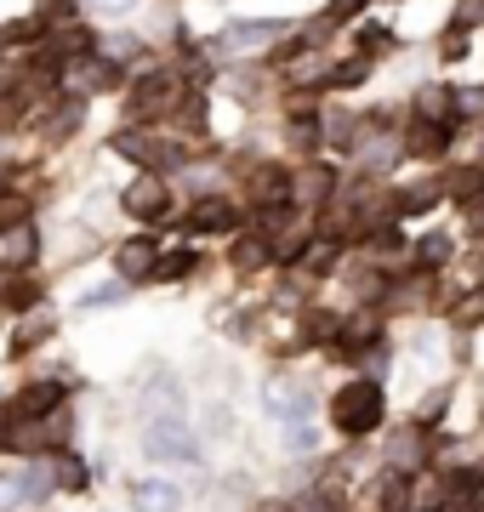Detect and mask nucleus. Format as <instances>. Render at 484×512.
Wrapping results in <instances>:
<instances>
[{
    "label": "nucleus",
    "mask_w": 484,
    "mask_h": 512,
    "mask_svg": "<svg viewBox=\"0 0 484 512\" xmlns=\"http://www.w3.org/2000/svg\"><path fill=\"white\" fill-rule=\"evenodd\" d=\"M29 222V200H0V228H23Z\"/></svg>",
    "instance_id": "nucleus-23"
},
{
    "label": "nucleus",
    "mask_w": 484,
    "mask_h": 512,
    "mask_svg": "<svg viewBox=\"0 0 484 512\" xmlns=\"http://www.w3.org/2000/svg\"><path fill=\"white\" fill-rule=\"evenodd\" d=\"M359 46H371V52H382V46H388V29H359Z\"/></svg>",
    "instance_id": "nucleus-30"
},
{
    "label": "nucleus",
    "mask_w": 484,
    "mask_h": 512,
    "mask_svg": "<svg viewBox=\"0 0 484 512\" xmlns=\"http://www.w3.org/2000/svg\"><path fill=\"white\" fill-rule=\"evenodd\" d=\"M382 410H388V404H382V387L376 382H348L331 399V421L342 427V433H354V439L359 433H371L376 421H382Z\"/></svg>",
    "instance_id": "nucleus-1"
},
{
    "label": "nucleus",
    "mask_w": 484,
    "mask_h": 512,
    "mask_svg": "<svg viewBox=\"0 0 484 512\" xmlns=\"http://www.w3.org/2000/svg\"><path fill=\"white\" fill-rule=\"evenodd\" d=\"M35 251H40V239H35V228H29V222L0 239V262H6V268H29V262H35Z\"/></svg>",
    "instance_id": "nucleus-11"
},
{
    "label": "nucleus",
    "mask_w": 484,
    "mask_h": 512,
    "mask_svg": "<svg viewBox=\"0 0 484 512\" xmlns=\"http://www.w3.org/2000/svg\"><path fill=\"white\" fill-rule=\"evenodd\" d=\"M114 154L143 160V165H171V160H177V148L160 143V137H143V131H120V137H114Z\"/></svg>",
    "instance_id": "nucleus-7"
},
{
    "label": "nucleus",
    "mask_w": 484,
    "mask_h": 512,
    "mask_svg": "<svg viewBox=\"0 0 484 512\" xmlns=\"http://www.w3.org/2000/svg\"><path fill=\"white\" fill-rule=\"evenodd\" d=\"M234 262H240V268H262V262H268V239H240Z\"/></svg>",
    "instance_id": "nucleus-21"
},
{
    "label": "nucleus",
    "mask_w": 484,
    "mask_h": 512,
    "mask_svg": "<svg viewBox=\"0 0 484 512\" xmlns=\"http://www.w3.org/2000/svg\"><path fill=\"white\" fill-rule=\"evenodd\" d=\"M422 262H428V268H433V262H445V239H439V234L422 239Z\"/></svg>",
    "instance_id": "nucleus-28"
},
{
    "label": "nucleus",
    "mask_w": 484,
    "mask_h": 512,
    "mask_svg": "<svg viewBox=\"0 0 484 512\" xmlns=\"http://www.w3.org/2000/svg\"><path fill=\"white\" fill-rule=\"evenodd\" d=\"M280 29L285 23H274V18H245V23H228V46L234 52H257V46H268V40H280Z\"/></svg>",
    "instance_id": "nucleus-9"
},
{
    "label": "nucleus",
    "mask_w": 484,
    "mask_h": 512,
    "mask_svg": "<svg viewBox=\"0 0 484 512\" xmlns=\"http://www.w3.org/2000/svg\"><path fill=\"white\" fill-rule=\"evenodd\" d=\"M291 188V171H257V200H280Z\"/></svg>",
    "instance_id": "nucleus-19"
},
{
    "label": "nucleus",
    "mask_w": 484,
    "mask_h": 512,
    "mask_svg": "<svg viewBox=\"0 0 484 512\" xmlns=\"http://www.w3.org/2000/svg\"><path fill=\"white\" fill-rule=\"evenodd\" d=\"M143 450H149L154 461H200V444H194V433H188L177 416L149 421V433H143Z\"/></svg>",
    "instance_id": "nucleus-2"
},
{
    "label": "nucleus",
    "mask_w": 484,
    "mask_h": 512,
    "mask_svg": "<svg viewBox=\"0 0 484 512\" xmlns=\"http://www.w3.org/2000/svg\"><path fill=\"white\" fill-rule=\"evenodd\" d=\"M120 205H126L137 222H166L171 194H166V183H160V171H143V177H137L126 194H120Z\"/></svg>",
    "instance_id": "nucleus-3"
},
{
    "label": "nucleus",
    "mask_w": 484,
    "mask_h": 512,
    "mask_svg": "<svg viewBox=\"0 0 484 512\" xmlns=\"http://www.w3.org/2000/svg\"><path fill=\"white\" fill-rule=\"evenodd\" d=\"M484 188V165H467L462 177H456V183H450V194H456V200H473V194H479Z\"/></svg>",
    "instance_id": "nucleus-20"
},
{
    "label": "nucleus",
    "mask_w": 484,
    "mask_h": 512,
    "mask_svg": "<svg viewBox=\"0 0 484 512\" xmlns=\"http://www.w3.org/2000/svg\"><path fill=\"white\" fill-rule=\"evenodd\" d=\"M46 495H52V473H46L40 461L12 478V501H46Z\"/></svg>",
    "instance_id": "nucleus-13"
},
{
    "label": "nucleus",
    "mask_w": 484,
    "mask_h": 512,
    "mask_svg": "<svg viewBox=\"0 0 484 512\" xmlns=\"http://www.w3.org/2000/svg\"><path fill=\"white\" fill-rule=\"evenodd\" d=\"M80 0H35V23H57V18H69Z\"/></svg>",
    "instance_id": "nucleus-22"
},
{
    "label": "nucleus",
    "mask_w": 484,
    "mask_h": 512,
    "mask_svg": "<svg viewBox=\"0 0 484 512\" xmlns=\"http://www.w3.org/2000/svg\"><path fill=\"white\" fill-rule=\"evenodd\" d=\"M439 143H445V131H416V137H410V148H416V154H433V148H439Z\"/></svg>",
    "instance_id": "nucleus-26"
},
{
    "label": "nucleus",
    "mask_w": 484,
    "mask_h": 512,
    "mask_svg": "<svg viewBox=\"0 0 484 512\" xmlns=\"http://www.w3.org/2000/svg\"><path fill=\"white\" fill-rule=\"evenodd\" d=\"M308 262H314L319 274H325V268L336 262V245H314V251H308Z\"/></svg>",
    "instance_id": "nucleus-29"
},
{
    "label": "nucleus",
    "mask_w": 484,
    "mask_h": 512,
    "mask_svg": "<svg viewBox=\"0 0 484 512\" xmlns=\"http://www.w3.org/2000/svg\"><path fill=\"white\" fill-rule=\"evenodd\" d=\"M331 80H336V86H359V80H365V63H342Z\"/></svg>",
    "instance_id": "nucleus-27"
},
{
    "label": "nucleus",
    "mask_w": 484,
    "mask_h": 512,
    "mask_svg": "<svg viewBox=\"0 0 484 512\" xmlns=\"http://www.w3.org/2000/svg\"><path fill=\"white\" fill-rule=\"evenodd\" d=\"M97 12H120V6H131V0H92Z\"/></svg>",
    "instance_id": "nucleus-33"
},
{
    "label": "nucleus",
    "mask_w": 484,
    "mask_h": 512,
    "mask_svg": "<svg viewBox=\"0 0 484 512\" xmlns=\"http://www.w3.org/2000/svg\"><path fill=\"white\" fill-rule=\"evenodd\" d=\"M234 222H240V211H234L228 200H200L194 217H188V228H194V234H223V228H234Z\"/></svg>",
    "instance_id": "nucleus-10"
},
{
    "label": "nucleus",
    "mask_w": 484,
    "mask_h": 512,
    "mask_svg": "<svg viewBox=\"0 0 484 512\" xmlns=\"http://www.w3.org/2000/svg\"><path fill=\"white\" fill-rule=\"evenodd\" d=\"M467 52V35H462V29H450V35H445V57H462Z\"/></svg>",
    "instance_id": "nucleus-31"
},
{
    "label": "nucleus",
    "mask_w": 484,
    "mask_h": 512,
    "mask_svg": "<svg viewBox=\"0 0 484 512\" xmlns=\"http://www.w3.org/2000/svg\"><path fill=\"white\" fill-rule=\"evenodd\" d=\"M171 97H177V80H171V74H143V80H137V92H131V120L166 109Z\"/></svg>",
    "instance_id": "nucleus-8"
},
{
    "label": "nucleus",
    "mask_w": 484,
    "mask_h": 512,
    "mask_svg": "<svg viewBox=\"0 0 484 512\" xmlns=\"http://www.w3.org/2000/svg\"><path fill=\"white\" fill-rule=\"evenodd\" d=\"M194 274V251H171L166 262H154V279H183Z\"/></svg>",
    "instance_id": "nucleus-17"
},
{
    "label": "nucleus",
    "mask_w": 484,
    "mask_h": 512,
    "mask_svg": "<svg viewBox=\"0 0 484 512\" xmlns=\"http://www.w3.org/2000/svg\"><path fill=\"white\" fill-rule=\"evenodd\" d=\"M86 484H92V473H86V461H80V456H63V461L52 467V490H69V495H75V490H86Z\"/></svg>",
    "instance_id": "nucleus-15"
},
{
    "label": "nucleus",
    "mask_w": 484,
    "mask_h": 512,
    "mask_svg": "<svg viewBox=\"0 0 484 512\" xmlns=\"http://www.w3.org/2000/svg\"><path fill=\"white\" fill-rule=\"evenodd\" d=\"M359 6H365V0H331V18H354Z\"/></svg>",
    "instance_id": "nucleus-32"
},
{
    "label": "nucleus",
    "mask_w": 484,
    "mask_h": 512,
    "mask_svg": "<svg viewBox=\"0 0 484 512\" xmlns=\"http://www.w3.org/2000/svg\"><path fill=\"white\" fill-rule=\"evenodd\" d=\"M0 308H18V313L40 308V285L35 279H6V285H0Z\"/></svg>",
    "instance_id": "nucleus-14"
},
{
    "label": "nucleus",
    "mask_w": 484,
    "mask_h": 512,
    "mask_svg": "<svg viewBox=\"0 0 484 512\" xmlns=\"http://www.w3.org/2000/svg\"><path fill=\"white\" fill-rule=\"evenodd\" d=\"M268 410H274L280 421H291V427H297V421L314 410V399H308V387H274V393H268Z\"/></svg>",
    "instance_id": "nucleus-12"
},
{
    "label": "nucleus",
    "mask_w": 484,
    "mask_h": 512,
    "mask_svg": "<svg viewBox=\"0 0 484 512\" xmlns=\"http://www.w3.org/2000/svg\"><path fill=\"white\" fill-rule=\"evenodd\" d=\"M120 296H126V285H97V291L86 296V308H114Z\"/></svg>",
    "instance_id": "nucleus-24"
},
{
    "label": "nucleus",
    "mask_w": 484,
    "mask_h": 512,
    "mask_svg": "<svg viewBox=\"0 0 484 512\" xmlns=\"http://www.w3.org/2000/svg\"><path fill=\"white\" fill-rule=\"evenodd\" d=\"M86 86H92V92L120 86V63H86Z\"/></svg>",
    "instance_id": "nucleus-18"
},
{
    "label": "nucleus",
    "mask_w": 484,
    "mask_h": 512,
    "mask_svg": "<svg viewBox=\"0 0 484 512\" xmlns=\"http://www.w3.org/2000/svg\"><path fill=\"white\" fill-rule=\"evenodd\" d=\"M285 450H314V427H308V421H297V427L285 433Z\"/></svg>",
    "instance_id": "nucleus-25"
},
{
    "label": "nucleus",
    "mask_w": 484,
    "mask_h": 512,
    "mask_svg": "<svg viewBox=\"0 0 484 512\" xmlns=\"http://www.w3.org/2000/svg\"><path fill=\"white\" fill-rule=\"evenodd\" d=\"M46 330H52V319H46V313H40L35 325H18V336H12V353H18V359H23V353H35V342L46 336Z\"/></svg>",
    "instance_id": "nucleus-16"
},
{
    "label": "nucleus",
    "mask_w": 484,
    "mask_h": 512,
    "mask_svg": "<svg viewBox=\"0 0 484 512\" xmlns=\"http://www.w3.org/2000/svg\"><path fill=\"white\" fill-rule=\"evenodd\" d=\"M57 410H63V382H29L18 393V404H12V416H23V421H46Z\"/></svg>",
    "instance_id": "nucleus-4"
},
{
    "label": "nucleus",
    "mask_w": 484,
    "mask_h": 512,
    "mask_svg": "<svg viewBox=\"0 0 484 512\" xmlns=\"http://www.w3.org/2000/svg\"><path fill=\"white\" fill-rule=\"evenodd\" d=\"M154 262H160V251H154V239H126V245L114 251V268H120V285H137V279H154Z\"/></svg>",
    "instance_id": "nucleus-5"
},
{
    "label": "nucleus",
    "mask_w": 484,
    "mask_h": 512,
    "mask_svg": "<svg viewBox=\"0 0 484 512\" xmlns=\"http://www.w3.org/2000/svg\"><path fill=\"white\" fill-rule=\"evenodd\" d=\"M131 507L137 512H177L183 507V490L166 484V478H137V484H131Z\"/></svg>",
    "instance_id": "nucleus-6"
}]
</instances>
